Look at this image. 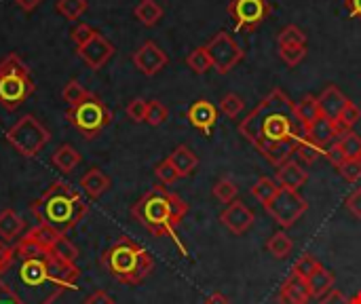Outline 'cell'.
<instances>
[{
	"label": "cell",
	"instance_id": "6da1fadb",
	"mask_svg": "<svg viewBox=\"0 0 361 304\" xmlns=\"http://www.w3.org/2000/svg\"><path fill=\"white\" fill-rule=\"evenodd\" d=\"M59 235L38 224L15 245L0 241V292L11 303L53 304L63 292L78 290V267L55 252Z\"/></svg>",
	"mask_w": 361,
	"mask_h": 304
},
{
	"label": "cell",
	"instance_id": "7a4b0ae2",
	"mask_svg": "<svg viewBox=\"0 0 361 304\" xmlns=\"http://www.w3.org/2000/svg\"><path fill=\"white\" fill-rule=\"evenodd\" d=\"M305 131L307 129L296 116V102L279 87L269 91L239 123V133L275 167L292 159Z\"/></svg>",
	"mask_w": 361,
	"mask_h": 304
},
{
	"label": "cell",
	"instance_id": "3957f363",
	"mask_svg": "<svg viewBox=\"0 0 361 304\" xmlns=\"http://www.w3.org/2000/svg\"><path fill=\"white\" fill-rule=\"evenodd\" d=\"M188 214V203L167 190L165 186H152L146 195H142L133 205H131V218L142 224L150 235L154 237H169L182 256H188L184 243L178 239V226L182 224L184 216Z\"/></svg>",
	"mask_w": 361,
	"mask_h": 304
},
{
	"label": "cell",
	"instance_id": "277c9868",
	"mask_svg": "<svg viewBox=\"0 0 361 304\" xmlns=\"http://www.w3.org/2000/svg\"><path fill=\"white\" fill-rule=\"evenodd\" d=\"M30 212L36 216L40 226L66 235L89 214V203L68 182L55 180L38 199L30 203Z\"/></svg>",
	"mask_w": 361,
	"mask_h": 304
},
{
	"label": "cell",
	"instance_id": "5b68a950",
	"mask_svg": "<svg viewBox=\"0 0 361 304\" xmlns=\"http://www.w3.org/2000/svg\"><path fill=\"white\" fill-rule=\"evenodd\" d=\"M99 262L108 275L123 286H140L154 269L152 256L129 237H121L114 245H110L102 254Z\"/></svg>",
	"mask_w": 361,
	"mask_h": 304
},
{
	"label": "cell",
	"instance_id": "8992f818",
	"mask_svg": "<svg viewBox=\"0 0 361 304\" xmlns=\"http://www.w3.org/2000/svg\"><path fill=\"white\" fill-rule=\"evenodd\" d=\"M36 85L30 76V68L17 53H8L0 61V106L15 112L32 93Z\"/></svg>",
	"mask_w": 361,
	"mask_h": 304
},
{
	"label": "cell",
	"instance_id": "52a82bcc",
	"mask_svg": "<svg viewBox=\"0 0 361 304\" xmlns=\"http://www.w3.org/2000/svg\"><path fill=\"white\" fill-rule=\"evenodd\" d=\"M66 118L85 140H95L112 123V112L95 93H91L87 99L72 106L66 112Z\"/></svg>",
	"mask_w": 361,
	"mask_h": 304
},
{
	"label": "cell",
	"instance_id": "ba28073f",
	"mask_svg": "<svg viewBox=\"0 0 361 304\" xmlns=\"http://www.w3.org/2000/svg\"><path fill=\"white\" fill-rule=\"evenodd\" d=\"M6 144L25 159H34L51 140L49 129L32 114L21 116L4 135Z\"/></svg>",
	"mask_w": 361,
	"mask_h": 304
},
{
	"label": "cell",
	"instance_id": "9c48e42d",
	"mask_svg": "<svg viewBox=\"0 0 361 304\" xmlns=\"http://www.w3.org/2000/svg\"><path fill=\"white\" fill-rule=\"evenodd\" d=\"M264 209L281 229H292L307 214L309 203L298 190L279 188V193L264 205Z\"/></svg>",
	"mask_w": 361,
	"mask_h": 304
},
{
	"label": "cell",
	"instance_id": "30bf717a",
	"mask_svg": "<svg viewBox=\"0 0 361 304\" xmlns=\"http://www.w3.org/2000/svg\"><path fill=\"white\" fill-rule=\"evenodd\" d=\"M205 49H207L214 70L218 74H228L245 57V51L239 47V42L228 32L214 34V38L205 44Z\"/></svg>",
	"mask_w": 361,
	"mask_h": 304
},
{
	"label": "cell",
	"instance_id": "8fae6325",
	"mask_svg": "<svg viewBox=\"0 0 361 304\" xmlns=\"http://www.w3.org/2000/svg\"><path fill=\"white\" fill-rule=\"evenodd\" d=\"M273 13L269 0H231L228 15L233 17L237 30H256L262 21H267Z\"/></svg>",
	"mask_w": 361,
	"mask_h": 304
},
{
	"label": "cell",
	"instance_id": "7c38bea8",
	"mask_svg": "<svg viewBox=\"0 0 361 304\" xmlns=\"http://www.w3.org/2000/svg\"><path fill=\"white\" fill-rule=\"evenodd\" d=\"M131 59H133V66H135L144 76H154V74H159V72L169 63L167 53H165L154 40L142 42V44L133 51Z\"/></svg>",
	"mask_w": 361,
	"mask_h": 304
},
{
	"label": "cell",
	"instance_id": "4fadbf2b",
	"mask_svg": "<svg viewBox=\"0 0 361 304\" xmlns=\"http://www.w3.org/2000/svg\"><path fill=\"white\" fill-rule=\"evenodd\" d=\"M76 53H78V57H80L91 70H99V68H104V66L108 63V59L114 55V44H112L106 36H102V34L97 32L91 40H87L85 44H80Z\"/></svg>",
	"mask_w": 361,
	"mask_h": 304
},
{
	"label": "cell",
	"instance_id": "5bb4252c",
	"mask_svg": "<svg viewBox=\"0 0 361 304\" xmlns=\"http://www.w3.org/2000/svg\"><path fill=\"white\" fill-rule=\"evenodd\" d=\"M254 212L243 203V201H233L231 205H226V209L220 214V222L222 226H226L233 235L241 237L243 233H247L254 226Z\"/></svg>",
	"mask_w": 361,
	"mask_h": 304
},
{
	"label": "cell",
	"instance_id": "9a60e30c",
	"mask_svg": "<svg viewBox=\"0 0 361 304\" xmlns=\"http://www.w3.org/2000/svg\"><path fill=\"white\" fill-rule=\"evenodd\" d=\"M186 116H188V121H190V125L195 129H199L203 135L209 138L214 127H216V123H218V108L212 102H207V99H197L186 110Z\"/></svg>",
	"mask_w": 361,
	"mask_h": 304
},
{
	"label": "cell",
	"instance_id": "2e32d148",
	"mask_svg": "<svg viewBox=\"0 0 361 304\" xmlns=\"http://www.w3.org/2000/svg\"><path fill=\"white\" fill-rule=\"evenodd\" d=\"M311 298L313 296H311L309 284L305 279H300L298 275H294V273L288 275V279L281 284L279 294H277L279 304H309Z\"/></svg>",
	"mask_w": 361,
	"mask_h": 304
},
{
	"label": "cell",
	"instance_id": "e0dca14e",
	"mask_svg": "<svg viewBox=\"0 0 361 304\" xmlns=\"http://www.w3.org/2000/svg\"><path fill=\"white\" fill-rule=\"evenodd\" d=\"M317 104H319V112L322 116L336 121L341 116V112L345 110V106L349 104V97L336 87V85H328L319 95H317Z\"/></svg>",
	"mask_w": 361,
	"mask_h": 304
},
{
	"label": "cell",
	"instance_id": "ac0fdd59",
	"mask_svg": "<svg viewBox=\"0 0 361 304\" xmlns=\"http://www.w3.org/2000/svg\"><path fill=\"white\" fill-rule=\"evenodd\" d=\"M307 180H309L307 169H305L300 163H296L294 159H290V161H286L283 165L277 167V184H279L281 188L298 190L300 186L307 184Z\"/></svg>",
	"mask_w": 361,
	"mask_h": 304
},
{
	"label": "cell",
	"instance_id": "d6986e66",
	"mask_svg": "<svg viewBox=\"0 0 361 304\" xmlns=\"http://www.w3.org/2000/svg\"><path fill=\"white\" fill-rule=\"evenodd\" d=\"M80 186H82V190L87 193V197H89L91 201H97L99 197H104V195L110 190L112 180H110L102 169L91 167V169L80 178Z\"/></svg>",
	"mask_w": 361,
	"mask_h": 304
},
{
	"label": "cell",
	"instance_id": "ffe728a7",
	"mask_svg": "<svg viewBox=\"0 0 361 304\" xmlns=\"http://www.w3.org/2000/svg\"><path fill=\"white\" fill-rule=\"evenodd\" d=\"M305 135H307L309 140H313L315 144H319L322 148H328L330 144H334V142L338 140L341 133H338L334 121H330V118H326V116H319V118L305 131Z\"/></svg>",
	"mask_w": 361,
	"mask_h": 304
},
{
	"label": "cell",
	"instance_id": "44dd1931",
	"mask_svg": "<svg viewBox=\"0 0 361 304\" xmlns=\"http://www.w3.org/2000/svg\"><path fill=\"white\" fill-rule=\"evenodd\" d=\"M167 161L173 165V169L178 171L180 178H188L195 174V169L199 167V157L186 146V144H180L173 148V152L167 157Z\"/></svg>",
	"mask_w": 361,
	"mask_h": 304
},
{
	"label": "cell",
	"instance_id": "7402d4cb",
	"mask_svg": "<svg viewBox=\"0 0 361 304\" xmlns=\"http://www.w3.org/2000/svg\"><path fill=\"white\" fill-rule=\"evenodd\" d=\"M25 231V220L15 209H2L0 212V241H17L21 233Z\"/></svg>",
	"mask_w": 361,
	"mask_h": 304
},
{
	"label": "cell",
	"instance_id": "603a6c76",
	"mask_svg": "<svg viewBox=\"0 0 361 304\" xmlns=\"http://www.w3.org/2000/svg\"><path fill=\"white\" fill-rule=\"evenodd\" d=\"M309 284V290H311V296L313 298H324L326 294H330L334 290V284H336V277L332 271H328L324 265L311 275V279L307 281Z\"/></svg>",
	"mask_w": 361,
	"mask_h": 304
},
{
	"label": "cell",
	"instance_id": "cb8c5ba5",
	"mask_svg": "<svg viewBox=\"0 0 361 304\" xmlns=\"http://www.w3.org/2000/svg\"><path fill=\"white\" fill-rule=\"evenodd\" d=\"M51 163L61 171V174H72L76 169V165L80 163V152L72 146V144H61L53 157H51Z\"/></svg>",
	"mask_w": 361,
	"mask_h": 304
},
{
	"label": "cell",
	"instance_id": "d4e9b609",
	"mask_svg": "<svg viewBox=\"0 0 361 304\" xmlns=\"http://www.w3.org/2000/svg\"><path fill=\"white\" fill-rule=\"evenodd\" d=\"M133 15L137 17L140 23H144L146 28H152L161 21L163 17V6L157 0H140L137 6L133 8Z\"/></svg>",
	"mask_w": 361,
	"mask_h": 304
},
{
	"label": "cell",
	"instance_id": "484cf974",
	"mask_svg": "<svg viewBox=\"0 0 361 304\" xmlns=\"http://www.w3.org/2000/svg\"><path fill=\"white\" fill-rule=\"evenodd\" d=\"M296 116H298V121L302 123V127L309 129V127L322 116L317 97H315V95H305L302 99H298V102H296Z\"/></svg>",
	"mask_w": 361,
	"mask_h": 304
},
{
	"label": "cell",
	"instance_id": "4316f807",
	"mask_svg": "<svg viewBox=\"0 0 361 304\" xmlns=\"http://www.w3.org/2000/svg\"><path fill=\"white\" fill-rule=\"evenodd\" d=\"M267 250H269V254H271L273 258L286 260V258L292 254V250H294V241H292V237H290L286 231H277V233H273V235L269 237Z\"/></svg>",
	"mask_w": 361,
	"mask_h": 304
},
{
	"label": "cell",
	"instance_id": "83f0119b",
	"mask_svg": "<svg viewBox=\"0 0 361 304\" xmlns=\"http://www.w3.org/2000/svg\"><path fill=\"white\" fill-rule=\"evenodd\" d=\"M324 150H326V148H322L319 144H315V142L309 140L307 135L300 138L298 144H296V154H298V159H300L302 163H307V165L317 163V161L324 157Z\"/></svg>",
	"mask_w": 361,
	"mask_h": 304
},
{
	"label": "cell",
	"instance_id": "f1b7e54d",
	"mask_svg": "<svg viewBox=\"0 0 361 304\" xmlns=\"http://www.w3.org/2000/svg\"><path fill=\"white\" fill-rule=\"evenodd\" d=\"M277 44L279 47H307V34L302 28L290 23L277 34Z\"/></svg>",
	"mask_w": 361,
	"mask_h": 304
},
{
	"label": "cell",
	"instance_id": "f546056e",
	"mask_svg": "<svg viewBox=\"0 0 361 304\" xmlns=\"http://www.w3.org/2000/svg\"><path fill=\"white\" fill-rule=\"evenodd\" d=\"M186 66H188L195 74H205V72H209V70L214 68L212 57H209V53H207L205 47L192 49V51L188 53V57H186Z\"/></svg>",
	"mask_w": 361,
	"mask_h": 304
},
{
	"label": "cell",
	"instance_id": "4dcf8cb0",
	"mask_svg": "<svg viewBox=\"0 0 361 304\" xmlns=\"http://www.w3.org/2000/svg\"><path fill=\"white\" fill-rule=\"evenodd\" d=\"M279 184H277V180H273V178H260V180H256V184L252 186V197L254 199H258L262 205H267L277 193H279Z\"/></svg>",
	"mask_w": 361,
	"mask_h": 304
},
{
	"label": "cell",
	"instance_id": "1f68e13d",
	"mask_svg": "<svg viewBox=\"0 0 361 304\" xmlns=\"http://www.w3.org/2000/svg\"><path fill=\"white\" fill-rule=\"evenodd\" d=\"M360 118H361L360 106H355V104L349 99V104L345 106V110L341 112V116L334 121V125H336L338 133L343 135V133H347V131H353V127L360 123Z\"/></svg>",
	"mask_w": 361,
	"mask_h": 304
},
{
	"label": "cell",
	"instance_id": "d6a6232c",
	"mask_svg": "<svg viewBox=\"0 0 361 304\" xmlns=\"http://www.w3.org/2000/svg\"><path fill=\"white\" fill-rule=\"evenodd\" d=\"M212 195L220 201V203H224V205H231L233 201H237V195H239V186L231 180V178H220L216 184H214V188H212Z\"/></svg>",
	"mask_w": 361,
	"mask_h": 304
},
{
	"label": "cell",
	"instance_id": "836d02e7",
	"mask_svg": "<svg viewBox=\"0 0 361 304\" xmlns=\"http://www.w3.org/2000/svg\"><path fill=\"white\" fill-rule=\"evenodd\" d=\"M87 6H89L87 0H57L55 2V11L68 21H78L82 13L87 11Z\"/></svg>",
	"mask_w": 361,
	"mask_h": 304
},
{
	"label": "cell",
	"instance_id": "e575fe53",
	"mask_svg": "<svg viewBox=\"0 0 361 304\" xmlns=\"http://www.w3.org/2000/svg\"><path fill=\"white\" fill-rule=\"evenodd\" d=\"M91 95V91H87L76 78H70L68 83H66V87L61 89V99L72 108V106H76V104H80L82 99H87Z\"/></svg>",
	"mask_w": 361,
	"mask_h": 304
},
{
	"label": "cell",
	"instance_id": "d590c367",
	"mask_svg": "<svg viewBox=\"0 0 361 304\" xmlns=\"http://www.w3.org/2000/svg\"><path fill=\"white\" fill-rule=\"evenodd\" d=\"M336 142L347 159H357L361 154V135H357L355 131H347V133L338 135Z\"/></svg>",
	"mask_w": 361,
	"mask_h": 304
},
{
	"label": "cell",
	"instance_id": "8d00e7d4",
	"mask_svg": "<svg viewBox=\"0 0 361 304\" xmlns=\"http://www.w3.org/2000/svg\"><path fill=\"white\" fill-rule=\"evenodd\" d=\"M319 267H322V262H319L315 256H311V254H305V256H300V258L296 260V265H294L292 273H294V275H298L300 279L309 281V279H311V275H313V273H315Z\"/></svg>",
	"mask_w": 361,
	"mask_h": 304
},
{
	"label": "cell",
	"instance_id": "74e56055",
	"mask_svg": "<svg viewBox=\"0 0 361 304\" xmlns=\"http://www.w3.org/2000/svg\"><path fill=\"white\" fill-rule=\"evenodd\" d=\"M243 108H245V102L237 93H226L220 99V112H224L228 118H237L243 112Z\"/></svg>",
	"mask_w": 361,
	"mask_h": 304
},
{
	"label": "cell",
	"instance_id": "f35d334b",
	"mask_svg": "<svg viewBox=\"0 0 361 304\" xmlns=\"http://www.w3.org/2000/svg\"><path fill=\"white\" fill-rule=\"evenodd\" d=\"M167 116H169V110H167V106L163 102H159V99L148 102V112H146L144 123H148L150 127H159V125H163L167 121Z\"/></svg>",
	"mask_w": 361,
	"mask_h": 304
},
{
	"label": "cell",
	"instance_id": "ab89813d",
	"mask_svg": "<svg viewBox=\"0 0 361 304\" xmlns=\"http://www.w3.org/2000/svg\"><path fill=\"white\" fill-rule=\"evenodd\" d=\"M154 176L159 178V182H161L163 186H171V184H176V182L180 180L178 171L173 169V165H171L167 159L154 165Z\"/></svg>",
	"mask_w": 361,
	"mask_h": 304
},
{
	"label": "cell",
	"instance_id": "60d3db41",
	"mask_svg": "<svg viewBox=\"0 0 361 304\" xmlns=\"http://www.w3.org/2000/svg\"><path fill=\"white\" fill-rule=\"evenodd\" d=\"M125 112H127L129 121H133V123H144V121H146V112H148V102L142 99V97H135V99H131V102L127 104Z\"/></svg>",
	"mask_w": 361,
	"mask_h": 304
},
{
	"label": "cell",
	"instance_id": "b9f144b4",
	"mask_svg": "<svg viewBox=\"0 0 361 304\" xmlns=\"http://www.w3.org/2000/svg\"><path fill=\"white\" fill-rule=\"evenodd\" d=\"M279 57L290 66H298L307 57V47H279Z\"/></svg>",
	"mask_w": 361,
	"mask_h": 304
},
{
	"label": "cell",
	"instance_id": "7bdbcfd3",
	"mask_svg": "<svg viewBox=\"0 0 361 304\" xmlns=\"http://www.w3.org/2000/svg\"><path fill=\"white\" fill-rule=\"evenodd\" d=\"M338 174L347 180V182H351V184H355L357 180L361 178V163L360 159H347L341 167H338Z\"/></svg>",
	"mask_w": 361,
	"mask_h": 304
},
{
	"label": "cell",
	"instance_id": "ee69618b",
	"mask_svg": "<svg viewBox=\"0 0 361 304\" xmlns=\"http://www.w3.org/2000/svg\"><path fill=\"white\" fill-rule=\"evenodd\" d=\"M95 34H97V30H93L89 23H78V25H74V28H72L70 38L76 42V47H80V44H85L87 40H91Z\"/></svg>",
	"mask_w": 361,
	"mask_h": 304
},
{
	"label": "cell",
	"instance_id": "f6af8a7d",
	"mask_svg": "<svg viewBox=\"0 0 361 304\" xmlns=\"http://www.w3.org/2000/svg\"><path fill=\"white\" fill-rule=\"evenodd\" d=\"M324 157L338 169L345 161H347V157H345V152L341 150V146H338V142H334V144H330L326 150H324Z\"/></svg>",
	"mask_w": 361,
	"mask_h": 304
},
{
	"label": "cell",
	"instance_id": "bcb514c9",
	"mask_svg": "<svg viewBox=\"0 0 361 304\" xmlns=\"http://www.w3.org/2000/svg\"><path fill=\"white\" fill-rule=\"evenodd\" d=\"M345 207L351 212V216H353V218L361 220V186L360 188H355V190L345 199Z\"/></svg>",
	"mask_w": 361,
	"mask_h": 304
},
{
	"label": "cell",
	"instance_id": "7dc6e473",
	"mask_svg": "<svg viewBox=\"0 0 361 304\" xmlns=\"http://www.w3.org/2000/svg\"><path fill=\"white\" fill-rule=\"evenodd\" d=\"M317 304H351V300L341 292V290H332L330 294H326L324 298H319V303Z\"/></svg>",
	"mask_w": 361,
	"mask_h": 304
},
{
	"label": "cell",
	"instance_id": "c3c4849f",
	"mask_svg": "<svg viewBox=\"0 0 361 304\" xmlns=\"http://www.w3.org/2000/svg\"><path fill=\"white\" fill-rule=\"evenodd\" d=\"M85 304H114V298L108 294V292H104V290H97V292H93Z\"/></svg>",
	"mask_w": 361,
	"mask_h": 304
},
{
	"label": "cell",
	"instance_id": "681fc988",
	"mask_svg": "<svg viewBox=\"0 0 361 304\" xmlns=\"http://www.w3.org/2000/svg\"><path fill=\"white\" fill-rule=\"evenodd\" d=\"M345 6H347L349 15H351L353 19L361 21V0H345Z\"/></svg>",
	"mask_w": 361,
	"mask_h": 304
},
{
	"label": "cell",
	"instance_id": "f907efd6",
	"mask_svg": "<svg viewBox=\"0 0 361 304\" xmlns=\"http://www.w3.org/2000/svg\"><path fill=\"white\" fill-rule=\"evenodd\" d=\"M40 2H42V0H15V4H17L21 11H25V13H32Z\"/></svg>",
	"mask_w": 361,
	"mask_h": 304
},
{
	"label": "cell",
	"instance_id": "816d5d0a",
	"mask_svg": "<svg viewBox=\"0 0 361 304\" xmlns=\"http://www.w3.org/2000/svg\"><path fill=\"white\" fill-rule=\"evenodd\" d=\"M205 304H231V300H228L224 294H220V292H214L212 296H207V298H205Z\"/></svg>",
	"mask_w": 361,
	"mask_h": 304
},
{
	"label": "cell",
	"instance_id": "f5cc1de1",
	"mask_svg": "<svg viewBox=\"0 0 361 304\" xmlns=\"http://www.w3.org/2000/svg\"><path fill=\"white\" fill-rule=\"evenodd\" d=\"M349 300H351V304H361V292H357V294H355L353 298H349Z\"/></svg>",
	"mask_w": 361,
	"mask_h": 304
},
{
	"label": "cell",
	"instance_id": "db71d44e",
	"mask_svg": "<svg viewBox=\"0 0 361 304\" xmlns=\"http://www.w3.org/2000/svg\"><path fill=\"white\" fill-rule=\"evenodd\" d=\"M357 159H360V163H361V154H360V157H357Z\"/></svg>",
	"mask_w": 361,
	"mask_h": 304
}]
</instances>
